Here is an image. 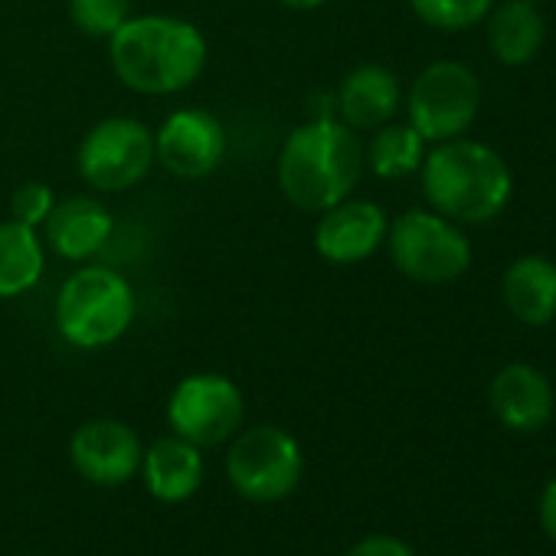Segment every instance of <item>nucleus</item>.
Here are the masks:
<instances>
[{"label": "nucleus", "instance_id": "obj_1", "mask_svg": "<svg viewBox=\"0 0 556 556\" xmlns=\"http://www.w3.org/2000/svg\"><path fill=\"white\" fill-rule=\"evenodd\" d=\"M105 43L115 79L148 99L190 89L210 63L203 30L174 14H131Z\"/></svg>", "mask_w": 556, "mask_h": 556}, {"label": "nucleus", "instance_id": "obj_2", "mask_svg": "<svg viewBox=\"0 0 556 556\" xmlns=\"http://www.w3.org/2000/svg\"><path fill=\"white\" fill-rule=\"evenodd\" d=\"M364 141L338 115H318L295 125L275 157L282 197L302 213H325L354 197L364 177Z\"/></svg>", "mask_w": 556, "mask_h": 556}, {"label": "nucleus", "instance_id": "obj_3", "mask_svg": "<svg viewBox=\"0 0 556 556\" xmlns=\"http://www.w3.org/2000/svg\"><path fill=\"white\" fill-rule=\"evenodd\" d=\"M419 174L429 206L455 223H488L514 193L507 161L471 138L439 141L426 151Z\"/></svg>", "mask_w": 556, "mask_h": 556}, {"label": "nucleus", "instance_id": "obj_4", "mask_svg": "<svg viewBox=\"0 0 556 556\" xmlns=\"http://www.w3.org/2000/svg\"><path fill=\"white\" fill-rule=\"evenodd\" d=\"M53 318L66 344L79 351H102L131 331L138 318V299L118 268L83 262L63 278Z\"/></svg>", "mask_w": 556, "mask_h": 556}, {"label": "nucleus", "instance_id": "obj_5", "mask_svg": "<svg viewBox=\"0 0 556 556\" xmlns=\"http://www.w3.org/2000/svg\"><path fill=\"white\" fill-rule=\"evenodd\" d=\"M383 245L390 249L396 271L419 286H448L471 265V242L462 232V223L435 210L400 213L390 223Z\"/></svg>", "mask_w": 556, "mask_h": 556}, {"label": "nucleus", "instance_id": "obj_6", "mask_svg": "<svg viewBox=\"0 0 556 556\" xmlns=\"http://www.w3.org/2000/svg\"><path fill=\"white\" fill-rule=\"evenodd\" d=\"M226 452V478L245 501L271 504L286 501L305 471V455L299 439L282 426L239 429Z\"/></svg>", "mask_w": 556, "mask_h": 556}, {"label": "nucleus", "instance_id": "obj_7", "mask_svg": "<svg viewBox=\"0 0 556 556\" xmlns=\"http://www.w3.org/2000/svg\"><path fill=\"white\" fill-rule=\"evenodd\" d=\"M154 164V131L131 115L96 122L76 151L79 177L96 193H128L144 184Z\"/></svg>", "mask_w": 556, "mask_h": 556}, {"label": "nucleus", "instance_id": "obj_8", "mask_svg": "<svg viewBox=\"0 0 556 556\" xmlns=\"http://www.w3.org/2000/svg\"><path fill=\"white\" fill-rule=\"evenodd\" d=\"M481 109L478 76L455 60L429 63L409 86L406 112L409 125L426 138V144L462 138Z\"/></svg>", "mask_w": 556, "mask_h": 556}, {"label": "nucleus", "instance_id": "obj_9", "mask_svg": "<svg viewBox=\"0 0 556 556\" xmlns=\"http://www.w3.org/2000/svg\"><path fill=\"white\" fill-rule=\"evenodd\" d=\"M245 419V400L239 383L226 374L200 370L184 377L167 400V426L174 435L197 448L226 445Z\"/></svg>", "mask_w": 556, "mask_h": 556}, {"label": "nucleus", "instance_id": "obj_10", "mask_svg": "<svg viewBox=\"0 0 556 556\" xmlns=\"http://www.w3.org/2000/svg\"><path fill=\"white\" fill-rule=\"evenodd\" d=\"M154 157L177 180H203L226 161V128L206 109H177L154 131Z\"/></svg>", "mask_w": 556, "mask_h": 556}, {"label": "nucleus", "instance_id": "obj_11", "mask_svg": "<svg viewBox=\"0 0 556 556\" xmlns=\"http://www.w3.org/2000/svg\"><path fill=\"white\" fill-rule=\"evenodd\" d=\"M141 435L122 419H89L70 439L73 468L99 488H122L141 471Z\"/></svg>", "mask_w": 556, "mask_h": 556}, {"label": "nucleus", "instance_id": "obj_12", "mask_svg": "<svg viewBox=\"0 0 556 556\" xmlns=\"http://www.w3.org/2000/svg\"><path fill=\"white\" fill-rule=\"evenodd\" d=\"M387 210L374 200H341L338 206L318 213L315 252L331 265H357L370 258L387 242Z\"/></svg>", "mask_w": 556, "mask_h": 556}, {"label": "nucleus", "instance_id": "obj_13", "mask_svg": "<svg viewBox=\"0 0 556 556\" xmlns=\"http://www.w3.org/2000/svg\"><path fill=\"white\" fill-rule=\"evenodd\" d=\"M47 252L66 262H92L115 236V219L99 197L73 193L53 203L47 223L40 226Z\"/></svg>", "mask_w": 556, "mask_h": 556}, {"label": "nucleus", "instance_id": "obj_14", "mask_svg": "<svg viewBox=\"0 0 556 556\" xmlns=\"http://www.w3.org/2000/svg\"><path fill=\"white\" fill-rule=\"evenodd\" d=\"M403 105V89L393 70L380 63H364L351 70L334 96V115L354 131H374L396 118Z\"/></svg>", "mask_w": 556, "mask_h": 556}, {"label": "nucleus", "instance_id": "obj_15", "mask_svg": "<svg viewBox=\"0 0 556 556\" xmlns=\"http://www.w3.org/2000/svg\"><path fill=\"white\" fill-rule=\"evenodd\" d=\"M488 400L501 426L514 432H536L553 416V387L530 364L501 367L491 380Z\"/></svg>", "mask_w": 556, "mask_h": 556}, {"label": "nucleus", "instance_id": "obj_16", "mask_svg": "<svg viewBox=\"0 0 556 556\" xmlns=\"http://www.w3.org/2000/svg\"><path fill=\"white\" fill-rule=\"evenodd\" d=\"M144 488L154 501L161 504H180L187 497H193L203 484V448H197L193 442L180 439V435H161L144 448L141 458V471Z\"/></svg>", "mask_w": 556, "mask_h": 556}, {"label": "nucleus", "instance_id": "obj_17", "mask_svg": "<svg viewBox=\"0 0 556 556\" xmlns=\"http://www.w3.org/2000/svg\"><path fill=\"white\" fill-rule=\"evenodd\" d=\"M501 295L520 325H549L556 318V262L543 255H520L504 271Z\"/></svg>", "mask_w": 556, "mask_h": 556}, {"label": "nucleus", "instance_id": "obj_18", "mask_svg": "<svg viewBox=\"0 0 556 556\" xmlns=\"http://www.w3.org/2000/svg\"><path fill=\"white\" fill-rule=\"evenodd\" d=\"M47 271V245L40 229L17 219L0 223V302L27 295Z\"/></svg>", "mask_w": 556, "mask_h": 556}, {"label": "nucleus", "instance_id": "obj_19", "mask_svg": "<svg viewBox=\"0 0 556 556\" xmlns=\"http://www.w3.org/2000/svg\"><path fill=\"white\" fill-rule=\"evenodd\" d=\"M543 17L530 0H507L488 11V47L504 66H527L543 47Z\"/></svg>", "mask_w": 556, "mask_h": 556}, {"label": "nucleus", "instance_id": "obj_20", "mask_svg": "<svg viewBox=\"0 0 556 556\" xmlns=\"http://www.w3.org/2000/svg\"><path fill=\"white\" fill-rule=\"evenodd\" d=\"M426 161V138L409 122H387L374 128L370 141L364 144V167L380 180H400L422 167Z\"/></svg>", "mask_w": 556, "mask_h": 556}, {"label": "nucleus", "instance_id": "obj_21", "mask_svg": "<svg viewBox=\"0 0 556 556\" xmlns=\"http://www.w3.org/2000/svg\"><path fill=\"white\" fill-rule=\"evenodd\" d=\"M494 0H409L413 14L432 30H468L488 17Z\"/></svg>", "mask_w": 556, "mask_h": 556}, {"label": "nucleus", "instance_id": "obj_22", "mask_svg": "<svg viewBox=\"0 0 556 556\" xmlns=\"http://www.w3.org/2000/svg\"><path fill=\"white\" fill-rule=\"evenodd\" d=\"M131 17V0H70V24L89 40H109Z\"/></svg>", "mask_w": 556, "mask_h": 556}, {"label": "nucleus", "instance_id": "obj_23", "mask_svg": "<svg viewBox=\"0 0 556 556\" xmlns=\"http://www.w3.org/2000/svg\"><path fill=\"white\" fill-rule=\"evenodd\" d=\"M53 203H56V193H53L50 184H43V180H27V184H21V187L14 190V197H11V219L40 229V226L47 223Z\"/></svg>", "mask_w": 556, "mask_h": 556}, {"label": "nucleus", "instance_id": "obj_24", "mask_svg": "<svg viewBox=\"0 0 556 556\" xmlns=\"http://www.w3.org/2000/svg\"><path fill=\"white\" fill-rule=\"evenodd\" d=\"M344 556H416V553L390 533H374V536H364L361 543H354Z\"/></svg>", "mask_w": 556, "mask_h": 556}, {"label": "nucleus", "instance_id": "obj_25", "mask_svg": "<svg viewBox=\"0 0 556 556\" xmlns=\"http://www.w3.org/2000/svg\"><path fill=\"white\" fill-rule=\"evenodd\" d=\"M540 523H543L546 536L556 543V478L543 488V497H540Z\"/></svg>", "mask_w": 556, "mask_h": 556}, {"label": "nucleus", "instance_id": "obj_26", "mask_svg": "<svg viewBox=\"0 0 556 556\" xmlns=\"http://www.w3.org/2000/svg\"><path fill=\"white\" fill-rule=\"evenodd\" d=\"M275 4L299 11V14H312V11H321L325 4H331V0H275Z\"/></svg>", "mask_w": 556, "mask_h": 556}, {"label": "nucleus", "instance_id": "obj_27", "mask_svg": "<svg viewBox=\"0 0 556 556\" xmlns=\"http://www.w3.org/2000/svg\"><path fill=\"white\" fill-rule=\"evenodd\" d=\"M530 4H540V0H530Z\"/></svg>", "mask_w": 556, "mask_h": 556}]
</instances>
